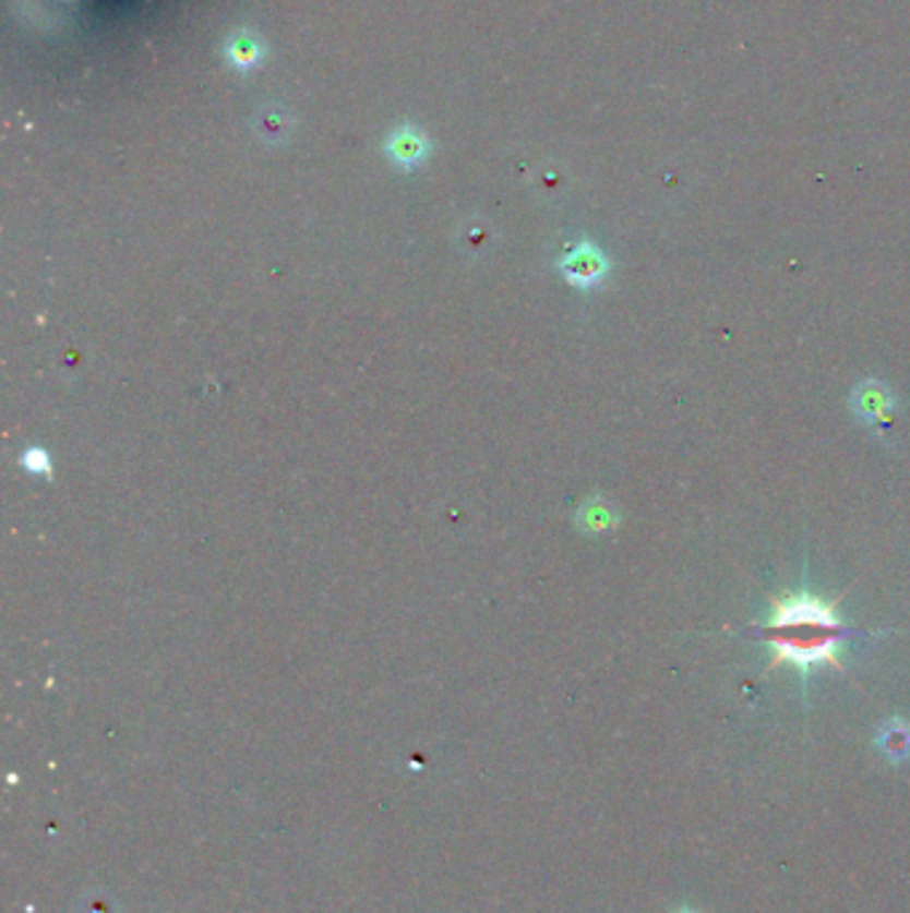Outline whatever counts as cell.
<instances>
[{
  "label": "cell",
  "mask_w": 910,
  "mask_h": 913,
  "mask_svg": "<svg viewBox=\"0 0 910 913\" xmlns=\"http://www.w3.org/2000/svg\"><path fill=\"white\" fill-rule=\"evenodd\" d=\"M878 745H882L884 754H889L891 759H906L910 754V726L906 721L891 719L889 724H884L882 732H878Z\"/></svg>",
  "instance_id": "6"
},
{
  "label": "cell",
  "mask_w": 910,
  "mask_h": 913,
  "mask_svg": "<svg viewBox=\"0 0 910 913\" xmlns=\"http://www.w3.org/2000/svg\"><path fill=\"white\" fill-rule=\"evenodd\" d=\"M852 411L865 422H886L895 415V396L878 380H865L854 387Z\"/></svg>",
  "instance_id": "4"
},
{
  "label": "cell",
  "mask_w": 910,
  "mask_h": 913,
  "mask_svg": "<svg viewBox=\"0 0 910 913\" xmlns=\"http://www.w3.org/2000/svg\"><path fill=\"white\" fill-rule=\"evenodd\" d=\"M25 468L33 470V473H49V455L40 449H29L25 457H22Z\"/></svg>",
  "instance_id": "8"
},
{
  "label": "cell",
  "mask_w": 910,
  "mask_h": 913,
  "mask_svg": "<svg viewBox=\"0 0 910 913\" xmlns=\"http://www.w3.org/2000/svg\"><path fill=\"white\" fill-rule=\"evenodd\" d=\"M561 273H564L568 284L577 286V289H590V286L601 284V280L607 278L609 260L596 243L583 241L561 260Z\"/></svg>",
  "instance_id": "2"
},
{
  "label": "cell",
  "mask_w": 910,
  "mask_h": 913,
  "mask_svg": "<svg viewBox=\"0 0 910 913\" xmlns=\"http://www.w3.org/2000/svg\"><path fill=\"white\" fill-rule=\"evenodd\" d=\"M385 153L395 166L411 171V169H417V166L424 164V158L430 155V142H428V136H424L417 127H409V123H404V127H395L391 134H387Z\"/></svg>",
  "instance_id": "3"
},
{
  "label": "cell",
  "mask_w": 910,
  "mask_h": 913,
  "mask_svg": "<svg viewBox=\"0 0 910 913\" xmlns=\"http://www.w3.org/2000/svg\"><path fill=\"white\" fill-rule=\"evenodd\" d=\"M225 59L230 68H236L238 73H251L262 64L265 59V44L260 40V35H254L251 29H238L230 38L225 40Z\"/></svg>",
  "instance_id": "5"
},
{
  "label": "cell",
  "mask_w": 910,
  "mask_h": 913,
  "mask_svg": "<svg viewBox=\"0 0 910 913\" xmlns=\"http://www.w3.org/2000/svg\"><path fill=\"white\" fill-rule=\"evenodd\" d=\"M579 524H583L588 532H601V529L614 527L616 516L607 503H590L583 507V513H579Z\"/></svg>",
  "instance_id": "7"
},
{
  "label": "cell",
  "mask_w": 910,
  "mask_h": 913,
  "mask_svg": "<svg viewBox=\"0 0 910 913\" xmlns=\"http://www.w3.org/2000/svg\"><path fill=\"white\" fill-rule=\"evenodd\" d=\"M847 636L849 628L838 620L836 604H828L806 590L771 601V614L764 625L771 665L790 662L804 678L817 662L841 668L838 647Z\"/></svg>",
  "instance_id": "1"
}]
</instances>
